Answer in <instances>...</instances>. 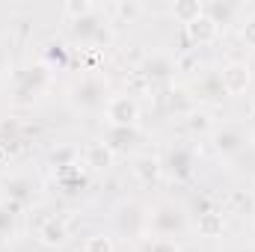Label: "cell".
<instances>
[{
	"label": "cell",
	"mask_w": 255,
	"mask_h": 252,
	"mask_svg": "<svg viewBox=\"0 0 255 252\" xmlns=\"http://www.w3.org/2000/svg\"><path fill=\"white\" fill-rule=\"evenodd\" d=\"M0 205H3V199H0Z\"/></svg>",
	"instance_id": "obj_23"
},
{
	"label": "cell",
	"mask_w": 255,
	"mask_h": 252,
	"mask_svg": "<svg viewBox=\"0 0 255 252\" xmlns=\"http://www.w3.org/2000/svg\"><path fill=\"white\" fill-rule=\"evenodd\" d=\"M229 252H255V247L253 244H241V247H232Z\"/></svg>",
	"instance_id": "obj_21"
},
{
	"label": "cell",
	"mask_w": 255,
	"mask_h": 252,
	"mask_svg": "<svg viewBox=\"0 0 255 252\" xmlns=\"http://www.w3.org/2000/svg\"><path fill=\"white\" fill-rule=\"evenodd\" d=\"M214 148H217L223 157H235V154H241L244 148H250V133L241 125H223L214 133Z\"/></svg>",
	"instance_id": "obj_4"
},
{
	"label": "cell",
	"mask_w": 255,
	"mask_h": 252,
	"mask_svg": "<svg viewBox=\"0 0 255 252\" xmlns=\"http://www.w3.org/2000/svg\"><path fill=\"white\" fill-rule=\"evenodd\" d=\"M39 241L45 247H60L65 241V223L57 220V217H48L42 226H39Z\"/></svg>",
	"instance_id": "obj_10"
},
{
	"label": "cell",
	"mask_w": 255,
	"mask_h": 252,
	"mask_svg": "<svg viewBox=\"0 0 255 252\" xmlns=\"http://www.w3.org/2000/svg\"><path fill=\"white\" fill-rule=\"evenodd\" d=\"M145 252H178V247H175V241H166V238H154V241L145 247Z\"/></svg>",
	"instance_id": "obj_19"
},
{
	"label": "cell",
	"mask_w": 255,
	"mask_h": 252,
	"mask_svg": "<svg viewBox=\"0 0 255 252\" xmlns=\"http://www.w3.org/2000/svg\"><path fill=\"white\" fill-rule=\"evenodd\" d=\"M244 42H250L255 48V12L247 18V24H244Z\"/></svg>",
	"instance_id": "obj_20"
},
{
	"label": "cell",
	"mask_w": 255,
	"mask_h": 252,
	"mask_svg": "<svg viewBox=\"0 0 255 252\" xmlns=\"http://www.w3.org/2000/svg\"><path fill=\"white\" fill-rule=\"evenodd\" d=\"M113 226H116V232H119V235L133 238V235H139V232L148 226V217L142 214V208H139V205L128 202V205H122V208L113 214Z\"/></svg>",
	"instance_id": "obj_7"
},
{
	"label": "cell",
	"mask_w": 255,
	"mask_h": 252,
	"mask_svg": "<svg viewBox=\"0 0 255 252\" xmlns=\"http://www.w3.org/2000/svg\"><path fill=\"white\" fill-rule=\"evenodd\" d=\"M71 101H74V107H80L86 113H98L107 107L110 95H107V86L101 77H80L71 86Z\"/></svg>",
	"instance_id": "obj_2"
},
{
	"label": "cell",
	"mask_w": 255,
	"mask_h": 252,
	"mask_svg": "<svg viewBox=\"0 0 255 252\" xmlns=\"http://www.w3.org/2000/svg\"><path fill=\"white\" fill-rule=\"evenodd\" d=\"M184 226H187V217H184V211H181L178 205H172V202L157 205V208L151 211V217H148V229H151L157 238H166V241H172L175 235H181Z\"/></svg>",
	"instance_id": "obj_3"
},
{
	"label": "cell",
	"mask_w": 255,
	"mask_h": 252,
	"mask_svg": "<svg viewBox=\"0 0 255 252\" xmlns=\"http://www.w3.org/2000/svg\"><path fill=\"white\" fill-rule=\"evenodd\" d=\"M48 86V68L45 65H24V68H15L12 74V98L18 104H30L36 101Z\"/></svg>",
	"instance_id": "obj_1"
},
{
	"label": "cell",
	"mask_w": 255,
	"mask_h": 252,
	"mask_svg": "<svg viewBox=\"0 0 255 252\" xmlns=\"http://www.w3.org/2000/svg\"><path fill=\"white\" fill-rule=\"evenodd\" d=\"M104 116L110 119L113 127H130L139 119V107H136V101L128 98V95H110V101H107V107H104Z\"/></svg>",
	"instance_id": "obj_6"
},
{
	"label": "cell",
	"mask_w": 255,
	"mask_h": 252,
	"mask_svg": "<svg viewBox=\"0 0 255 252\" xmlns=\"http://www.w3.org/2000/svg\"><path fill=\"white\" fill-rule=\"evenodd\" d=\"M220 83H223L226 95H238V92H244V89L250 86V65L241 63V60L229 63L223 71H220Z\"/></svg>",
	"instance_id": "obj_9"
},
{
	"label": "cell",
	"mask_w": 255,
	"mask_h": 252,
	"mask_svg": "<svg viewBox=\"0 0 255 252\" xmlns=\"http://www.w3.org/2000/svg\"><path fill=\"white\" fill-rule=\"evenodd\" d=\"M172 12H175V18H178L181 24H193L196 18L205 15V6H202V3H175Z\"/></svg>",
	"instance_id": "obj_15"
},
{
	"label": "cell",
	"mask_w": 255,
	"mask_h": 252,
	"mask_svg": "<svg viewBox=\"0 0 255 252\" xmlns=\"http://www.w3.org/2000/svg\"><path fill=\"white\" fill-rule=\"evenodd\" d=\"M83 157H86V166H92V169H101V166H107L110 163V148H107V142H92L86 151H83Z\"/></svg>",
	"instance_id": "obj_12"
},
{
	"label": "cell",
	"mask_w": 255,
	"mask_h": 252,
	"mask_svg": "<svg viewBox=\"0 0 255 252\" xmlns=\"http://www.w3.org/2000/svg\"><path fill=\"white\" fill-rule=\"evenodd\" d=\"M196 95H199L202 101H220V98H226V89H223V83H220V74L202 77V80L196 83Z\"/></svg>",
	"instance_id": "obj_11"
},
{
	"label": "cell",
	"mask_w": 255,
	"mask_h": 252,
	"mask_svg": "<svg viewBox=\"0 0 255 252\" xmlns=\"http://www.w3.org/2000/svg\"><path fill=\"white\" fill-rule=\"evenodd\" d=\"M12 229H15V214H12V205L3 199V205H0V238L12 235Z\"/></svg>",
	"instance_id": "obj_16"
},
{
	"label": "cell",
	"mask_w": 255,
	"mask_h": 252,
	"mask_svg": "<svg viewBox=\"0 0 255 252\" xmlns=\"http://www.w3.org/2000/svg\"><path fill=\"white\" fill-rule=\"evenodd\" d=\"M3 187H6V202H9L12 208L30 205V202L36 199V184H33V178H27V175H9V178L3 181Z\"/></svg>",
	"instance_id": "obj_8"
},
{
	"label": "cell",
	"mask_w": 255,
	"mask_h": 252,
	"mask_svg": "<svg viewBox=\"0 0 255 252\" xmlns=\"http://www.w3.org/2000/svg\"><path fill=\"white\" fill-rule=\"evenodd\" d=\"M71 33L80 39V42H86V45H101V42H107V21H101L98 18V9L95 12H89V15H83V18H74L71 21Z\"/></svg>",
	"instance_id": "obj_5"
},
{
	"label": "cell",
	"mask_w": 255,
	"mask_h": 252,
	"mask_svg": "<svg viewBox=\"0 0 255 252\" xmlns=\"http://www.w3.org/2000/svg\"><path fill=\"white\" fill-rule=\"evenodd\" d=\"M0 36H3V24H0Z\"/></svg>",
	"instance_id": "obj_22"
},
{
	"label": "cell",
	"mask_w": 255,
	"mask_h": 252,
	"mask_svg": "<svg viewBox=\"0 0 255 252\" xmlns=\"http://www.w3.org/2000/svg\"><path fill=\"white\" fill-rule=\"evenodd\" d=\"M187 33H190L196 42H208V39H214V33H217V24H214L208 15H202V18H196L193 24H187Z\"/></svg>",
	"instance_id": "obj_13"
},
{
	"label": "cell",
	"mask_w": 255,
	"mask_h": 252,
	"mask_svg": "<svg viewBox=\"0 0 255 252\" xmlns=\"http://www.w3.org/2000/svg\"><path fill=\"white\" fill-rule=\"evenodd\" d=\"M98 6L95 3H86V0H80V3H65V15H71V21L74 18H83V15H89V12H95Z\"/></svg>",
	"instance_id": "obj_18"
},
{
	"label": "cell",
	"mask_w": 255,
	"mask_h": 252,
	"mask_svg": "<svg viewBox=\"0 0 255 252\" xmlns=\"http://www.w3.org/2000/svg\"><path fill=\"white\" fill-rule=\"evenodd\" d=\"M190 163H193V151L190 148H184V145L172 148V154H169V169H172V172L187 175V172H190Z\"/></svg>",
	"instance_id": "obj_14"
},
{
	"label": "cell",
	"mask_w": 255,
	"mask_h": 252,
	"mask_svg": "<svg viewBox=\"0 0 255 252\" xmlns=\"http://www.w3.org/2000/svg\"><path fill=\"white\" fill-rule=\"evenodd\" d=\"M83 252H113V241H110V238H104V235H95V238H89V241H86Z\"/></svg>",
	"instance_id": "obj_17"
}]
</instances>
